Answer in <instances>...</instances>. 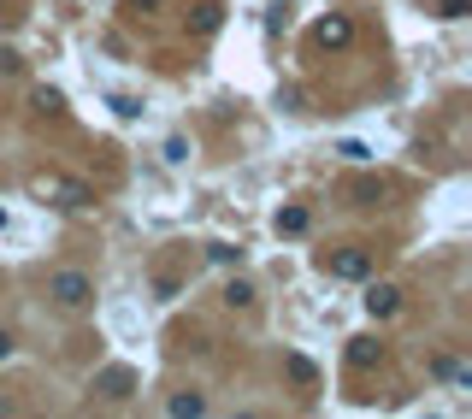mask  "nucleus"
<instances>
[{"mask_svg":"<svg viewBox=\"0 0 472 419\" xmlns=\"http://www.w3.org/2000/svg\"><path fill=\"white\" fill-rule=\"evenodd\" d=\"M30 189L42 195V201L66 207V213H83V207H95V189L77 178H59V171H42V178H30Z\"/></svg>","mask_w":472,"mask_h":419,"instance_id":"f257e3e1","label":"nucleus"},{"mask_svg":"<svg viewBox=\"0 0 472 419\" xmlns=\"http://www.w3.org/2000/svg\"><path fill=\"white\" fill-rule=\"evenodd\" d=\"M47 290H54V301H59V307H71V313L95 301V278H89V272H77V266L54 272V283H47Z\"/></svg>","mask_w":472,"mask_h":419,"instance_id":"f03ea898","label":"nucleus"},{"mask_svg":"<svg viewBox=\"0 0 472 419\" xmlns=\"http://www.w3.org/2000/svg\"><path fill=\"white\" fill-rule=\"evenodd\" d=\"M325 272L343 278V283H360V278L372 272V254L366 249H337V254H325Z\"/></svg>","mask_w":472,"mask_h":419,"instance_id":"7ed1b4c3","label":"nucleus"},{"mask_svg":"<svg viewBox=\"0 0 472 419\" xmlns=\"http://www.w3.org/2000/svg\"><path fill=\"white\" fill-rule=\"evenodd\" d=\"M395 307H402V290H395V283H372L366 290V313L372 319H390Z\"/></svg>","mask_w":472,"mask_h":419,"instance_id":"20e7f679","label":"nucleus"},{"mask_svg":"<svg viewBox=\"0 0 472 419\" xmlns=\"http://www.w3.org/2000/svg\"><path fill=\"white\" fill-rule=\"evenodd\" d=\"M313 42H319V47H349V42H354V24L337 12V18H325V24L313 30Z\"/></svg>","mask_w":472,"mask_h":419,"instance_id":"39448f33","label":"nucleus"},{"mask_svg":"<svg viewBox=\"0 0 472 419\" xmlns=\"http://www.w3.org/2000/svg\"><path fill=\"white\" fill-rule=\"evenodd\" d=\"M378 337H349V366L354 373H372V366H378Z\"/></svg>","mask_w":472,"mask_h":419,"instance_id":"423d86ee","label":"nucleus"},{"mask_svg":"<svg viewBox=\"0 0 472 419\" xmlns=\"http://www.w3.org/2000/svg\"><path fill=\"white\" fill-rule=\"evenodd\" d=\"M307 225H313V213H307V207H283V213H278V237H302Z\"/></svg>","mask_w":472,"mask_h":419,"instance_id":"0eeeda50","label":"nucleus"},{"mask_svg":"<svg viewBox=\"0 0 472 419\" xmlns=\"http://www.w3.org/2000/svg\"><path fill=\"white\" fill-rule=\"evenodd\" d=\"M101 390H107V396H130V373H124V366L101 373Z\"/></svg>","mask_w":472,"mask_h":419,"instance_id":"6e6552de","label":"nucleus"},{"mask_svg":"<svg viewBox=\"0 0 472 419\" xmlns=\"http://www.w3.org/2000/svg\"><path fill=\"white\" fill-rule=\"evenodd\" d=\"M207 261H213V266H236L242 249H231V242H207Z\"/></svg>","mask_w":472,"mask_h":419,"instance_id":"1a4fd4ad","label":"nucleus"},{"mask_svg":"<svg viewBox=\"0 0 472 419\" xmlns=\"http://www.w3.org/2000/svg\"><path fill=\"white\" fill-rule=\"evenodd\" d=\"M225 301H231V307H254V290L236 278V283H225Z\"/></svg>","mask_w":472,"mask_h":419,"instance_id":"9d476101","label":"nucleus"},{"mask_svg":"<svg viewBox=\"0 0 472 419\" xmlns=\"http://www.w3.org/2000/svg\"><path fill=\"white\" fill-rule=\"evenodd\" d=\"M337 154L349 159V166H366V159H372V148H366V142H337Z\"/></svg>","mask_w":472,"mask_h":419,"instance_id":"9b49d317","label":"nucleus"},{"mask_svg":"<svg viewBox=\"0 0 472 419\" xmlns=\"http://www.w3.org/2000/svg\"><path fill=\"white\" fill-rule=\"evenodd\" d=\"M290 378H295V384H313V361H302V354H290Z\"/></svg>","mask_w":472,"mask_h":419,"instance_id":"f8f14e48","label":"nucleus"},{"mask_svg":"<svg viewBox=\"0 0 472 419\" xmlns=\"http://www.w3.org/2000/svg\"><path fill=\"white\" fill-rule=\"evenodd\" d=\"M183 159H190V142L171 137V142H166V166H183Z\"/></svg>","mask_w":472,"mask_h":419,"instance_id":"ddd939ff","label":"nucleus"},{"mask_svg":"<svg viewBox=\"0 0 472 419\" xmlns=\"http://www.w3.org/2000/svg\"><path fill=\"white\" fill-rule=\"evenodd\" d=\"M201 408H207L201 396H171V414H178V419H183V414H201Z\"/></svg>","mask_w":472,"mask_h":419,"instance_id":"4468645a","label":"nucleus"},{"mask_svg":"<svg viewBox=\"0 0 472 419\" xmlns=\"http://www.w3.org/2000/svg\"><path fill=\"white\" fill-rule=\"evenodd\" d=\"M113 113H118V118H136V113H142V107H136L130 95H113Z\"/></svg>","mask_w":472,"mask_h":419,"instance_id":"2eb2a0df","label":"nucleus"},{"mask_svg":"<svg viewBox=\"0 0 472 419\" xmlns=\"http://www.w3.org/2000/svg\"><path fill=\"white\" fill-rule=\"evenodd\" d=\"M472 12V0H443V18H467Z\"/></svg>","mask_w":472,"mask_h":419,"instance_id":"dca6fc26","label":"nucleus"},{"mask_svg":"<svg viewBox=\"0 0 472 419\" xmlns=\"http://www.w3.org/2000/svg\"><path fill=\"white\" fill-rule=\"evenodd\" d=\"M6 354H12V331L0 325V361H6Z\"/></svg>","mask_w":472,"mask_h":419,"instance_id":"f3484780","label":"nucleus"}]
</instances>
